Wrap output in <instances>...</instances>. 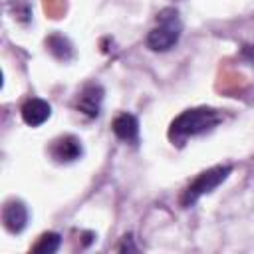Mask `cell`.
Returning a JSON list of instances; mask_svg holds the SVG:
<instances>
[{
  "instance_id": "6da1fadb",
  "label": "cell",
  "mask_w": 254,
  "mask_h": 254,
  "mask_svg": "<svg viewBox=\"0 0 254 254\" xmlns=\"http://www.w3.org/2000/svg\"><path fill=\"white\" fill-rule=\"evenodd\" d=\"M220 121L218 113L210 107H196V109H187L183 111L173 123H171V131L169 135L173 139H181V137H190V135H198L202 131H208L210 127H214Z\"/></svg>"
},
{
  "instance_id": "52a82bcc",
  "label": "cell",
  "mask_w": 254,
  "mask_h": 254,
  "mask_svg": "<svg viewBox=\"0 0 254 254\" xmlns=\"http://www.w3.org/2000/svg\"><path fill=\"white\" fill-rule=\"evenodd\" d=\"M101 97H103V89L99 85H95V83L85 85L77 97V109L89 117H95L101 107Z\"/></svg>"
},
{
  "instance_id": "ba28073f",
  "label": "cell",
  "mask_w": 254,
  "mask_h": 254,
  "mask_svg": "<svg viewBox=\"0 0 254 254\" xmlns=\"http://www.w3.org/2000/svg\"><path fill=\"white\" fill-rule=\"evenodd\" d=\"M113 133L127 143H135L139 139V123L131 113H121L113 121Z\"/></svg>"
},
{
  "instance_id": "3957f363",
  "label": "cell",
  "mask_w": 254,
  "mask_h": 254,
  "mask_svg": "<svg viewBox=\"0 0 254 254\" xmlns=\"http://www.w3.org/2000/svg\"><path fill=\"white\" fill-rule=\"evenodd\" d=\"M228 175H230V167H226V165H224V167L218 165V167H212V169L200 173V175L187 187V190H185V194H183V204L189 206V204L196 202L202 194L212 192L220 183L226 181Z\"/></svg>"
},
{
  "instance_id": "8992f818",
  "label": "cell",
  "mask_w": 254,
  "mask_h": 254,
  "mask_svg": "<svg viewBox=\"0 0 254 254\" xmlns=\"http://www.w3.org/2000/svg\"><path fill=\"white\" fill-rule=\"evenodd\" d=\"M50 115H52L50 103L44 101V99H40V97H32V99H28V101L22 105V119H24L28 125H32V127L42 125Z\"/></svg>"
},
{
  "instance_id": "5b68a950",
  "label": "cell",
  "mask_w": 254,
  "mask_h": 254,
  "mask_svg": "<svg viewBox=\"0 0 254 254\" xmlns=\"http://www.w3.org/2000/svg\"><path fill=\"white\" fill-rule=\"evenodd\" d=\"M2 220H4V226L8 232H12V234L22 232L28 222V208L20 200H10V202H6L4 210H2Z\"/></svg>"
},
{
  "instance_id": "277c9868",
  "label": "cell",
  "mask_w": 254,
  "mask_h": 254,
  "mask_svg": "<svg viewBox=\"0 0 254 254\" xmlns=\"http://www.w3.org/2000/svg\"><path fill=\"white\" fill-rule=\"evenodd\" d=\"M50 153L56 161L60 163H69L81 157V143L77 137L73 135H64L60 139H56L50 147Z\"/></svg>"
},
{
  "instance_id": "9c48e42d",
  "label": "cell",
  "mask_w": 254,
  "mask_h": 254,
  "mask_svg": "<svg viewBox=\"0 0 254 254\" xmlns=\"http://www.w3.org/2000/svg\"><path fill=\"white\" fill-rule=\"evenodd\" d=\"M60 242H62L60 234H56V232H46V234H42L40 240L34 244L32 252H36V254H54V252L60 248Z\"/></svg>"
},
{
  "instance_id": "7a4b0ae2",
  "label": "cell",
  "mask_w": 254,
  "mask_h": 254,
  "mask_svg": "<svg viewBox=\"0 0 254 254\" xmlns=\"http://www.w3.org/2000/svg\"><path fill=\"white\" fill-rule=\"evenodd\" d=\"M181 36V20L175 10H163L159 14V26L153 28L147 36V46L155 52L171 50Z\"/></svg>"
}]
</instances>
